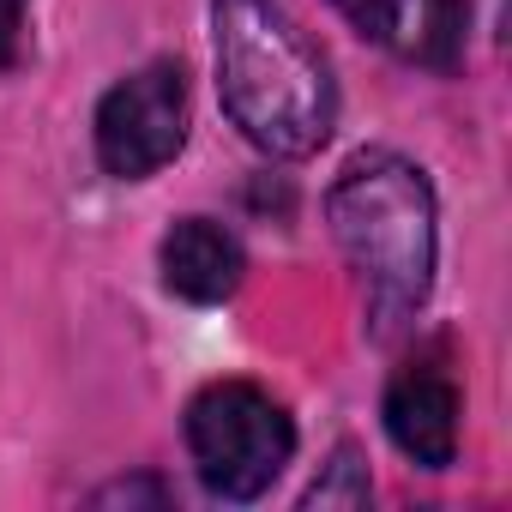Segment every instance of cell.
<instances>
[{"label":"cell","instance_id":"obj_1","mask_svg":"<svg viewBox=\"0 0 512 512\" xmlns=\"http://www.w3.org/2000/svg\"><path fill=\"white\" fill-rule=\"evenodd\" d=\"M217 97L229 121L272 157H308L326 145L338 91L320 49L284 13V0H217Z\"/></svg>","mask_w":512,"mask_h":512},{"label":"cell","instance_id":"obj_2","mask_svg":"<svg viewBox=\"0 0 512 512\" xmlns=\"http://www.w3.org/2000/svg\"><path fill=\"white\" fill-rule=\"evenodd\" d=\"M332 235L368 284L374 326H398L434 284V187L398 151H362L326 193Z\"/></svg>","mask_w":512,"mask_h":512},{"label":"cell","instance_id":"obj_3","mask_svg":"<svg viewBox=\"0 0 512 512\" xmlns=\"http://www.w3.org/2000/svg\"><path fill=\"white\" fill-rule=\"evenodd\" d=\"M187 452L211 494L260 500L296 452V422L272 392L247 380H217L187 404Z\"/></svg>","mask_w":512,"mask_h":512},{"label":"cell","instance_id":"obj_4","mask_svg":"<svg viewBox=\"0 0 512 512\" xmlns=\"http://www.w3.org/2000/svg\"><path fill=\"white\" fill-rule=\"evenodd\" d=\"M187 139V73L175 61H151L127 73L97 103V157L121 181L157 175Z\"/></svg>","mask_w":512,"mask_h":512},{"label":"cell","instance_id":"obj_5","mask_svg":"<svg viewBox=\"0 0 512 512\" xmlns=\"http://www.w3.org/2000/svg\"><path fill=\"white\" fill-rule=\"evenodd\" d=\"M386 434L422 470H446L458 458V386L428 362L404 368L386 392Z\"/></svg>","mask_w":512,"mask_h":512},{"label":"cell","instance_id":"obj_6","mask_svg":"<svg viewBox=\"0 0 512 512\" xmlns=\"http://www.w3.org/2000/svg\"><path fill=\"white\" fill-rule=\"evenodd\" d=\"M241 272H247L241 241L223 223H211V217H181L163 235V284L181 302H199V308L229 302L241 290Z\"/></svg>","mask_w":512,"mask_h":512},{"label":"cell","instance_id":"obj_7","mask_svg":"<svg viewBox=\"0 0 512 512\" xmlns=\"http://www.w3.org/2000/svg\"><path fill=\"white\" fill-rule=\"evenodd\" d=\"M302 506H368V464L356 458V446H338V458L326 464V476H314Z\"/></svg>","mask_w":512,"mask_h":512},{"label":"cell","instance_id":"obj_8","mask_svg":"<svg viewBox=\"0 0 512 512\" xmlns=\"http://www.w3.org/2000/svg\"><path fill=\"white\" fill-rule=\"evenodd\" d=\"M464 19H470V0H428L422 7V55L434 67H452L458 49H464Z\"/></svg>","mask_w":512,"mask_h":512},{"label":"cell","instance_id":"obj_9","mask_svg":"<svg viewBox=\"0 0 512 512\" xmlns=\"http://www.w3.org/2000/svg\"><path fill=\"white\" fill-rule=\"evenodd\" d=\"M332 7L374 43H392L404 31V13H410V0H332Z\"/></svg>","mask_w":512,"mask_h":512},{"label":"cell","instance_id":"obj_10","mask_svg":"<svg viewBox=\"0 0 512 512\" xmlns=\"http://www.w3.org/2000/svg\"><path fill=\"white\" fill-rule=\"evenodd\" d=\"M25 13L31 0H0V67L25 61Z\"/></svg>","mask_w":512,"mask_h":512},{"label":"cell","instance_id":"obj_11","mask_svg":"<svg viewBox=\"0 0 512 512\" xmlns=\"http://www.w3.org/2000/svg\"><path fill=\"white\" fill-rule=\"evenodd\" d=\"M103 500H151V506H163V488H157V482H133V488L121 482V488H103L97 506H103Z\"/></svg>","mask_w":512,"mask_h":512}]
</instances>
